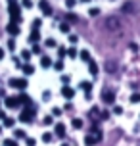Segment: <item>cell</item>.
Segmentation results:
<instances>
[{
	"mask_svg": "<svg viewBox=\"0 0 140 146\" xmlns=\"http://www.w3.org/2000/svg\"><path fill=\"white\" fill-rule=\"evenodd\" d=\"M4 127H8V129L14 127V119L12 117H4Z\"/></svg>",
	"mask_w": 140,
	"mask_h": 146,
	"instance_id": "cell-23",
	"label": "cell"
},
{
	"mask_svg": "<svg viewBox=\"0 0 140 146\" xmlns=\"http://www.w3.org/2000/svg\"><path fill=\"white\" fill-rule=\"evenodd\" d=\"M8 12H10V21L19 23L21 21V8L17 0H8Z\"/></svg>",
	"mask_w": 140,
	"mask_h": 146,
	"instance_id": "cell-1",
	"label": "cell"
},
{
	"mask_svg": "<svg viewBox=\"0 0 140 146\" xmlns=\"http://www.w3.org/2000/svg\"><path fill=\"white\" fill-rule=\"evenodd\" d=\"M40 25H42V21H40V19H35V21H33V29H38Z\"/></svg>",
	"mask_w": 140,
	"mask_h": 146,
	"instance_id": "cell-38",
	"label": "cell"
},
{
	"mask_svg": "<svg viewBox=\"0 0 140 146\" xmlns=\"http://www.w3.org/2000/svg\"><path fill=\"white\" fill-rule=\"evenodd\" d=\"M65 54H67V50L63 48V46H59V48H58V56H59V58H63Z\"/></svg>",
	"mask_w": 140,
	"mask_h": 146,
	"instance_id": "cell-32",
	"label": "cell"
},
{
	"mask_svg": "<svg viewBox=\"0 0 140 146\" xmlns=\"http://www.w3.org/2000/svg\"><path fill=\"white\" fill-rule=\"evenodd\" d=\"M17 102H19V106H31V98H29V94H25V92H19V96H17Z\"/></svg>",
	"mask_w": 140,
	"mask_h": 146,
	"instance_id": "cell-9",
	"label": "cell"
},
{
	"mask_svg": "<svg viewBox=\"0 0 140 146\" xmlns=\"http://www.w3.org/2000/svg\"><path fill=\"white\" fill-rule=\"evenodd\" d=\"M40 66L44 67V69H48V67H52V60L48 58V56H42V58H40Z\"/></svg>",
	"mask_w": 140,
	"mask_h": 146,
	"instance_id": "cell-13",
	"label": "cell"
},
{
	"mask_svg": "<svg viewBox=\"0 0 140 146\" xmlns=\"http://www.w3.org/2000/svg\"><path fill=\"white\" fill-rule=\"evenodd\" d=\"M27 85H29V83H27V79H25V77H21V79H12V81H10V87L19 88V90H25V88H27Z\"/></svg>",
	"mask_w": 140,
	"mask_h": 146,
	"instance_id": "cell-3",
	"label": "cell"
},
{
	"mask_svg": "<svg viewBox=\"0 0 140 146\" xmlns=\"http://www.w3.org/2000/svg\"><path fill=\"white\" fill-rule=\"evenodd\" d=\"M61 96H63V98H67V100H71V98L75 96V90L69 87V85H63V88H61Z\"/></svg>",
	"mask_w": 140,
	"mask_h": 146,
	"instance_id": "cell-7",
	"label": "cell"
},
{
	"mask_svg": "<svg viewBox=\"0 0 140 146\" xmlns=\"http://www.w3.org/2000/svg\"><path fill=\"white\" fill-rule=\"evenodd\" d=\"M8 50H15V42H14V38H12V40H8Z\"/></svg>",
	"mask_w": 140,
	"mask_h": 146,
	"instance_id": "cell-37",
	"label": "cell"
},
{
	"mask_svg": "<svg viewBox=\"0 0 140 146\" xmlns=\"http://www.w3.org/2000/svg\"><path fill=\"white\" fill-rule=\"evenodd\" d=\"M113 113H115V115H121V113H123V108H121V106H113Z\"/></svg>",
	"mask_w": 140,
	"mask_h": 146,
	"instance_id": "cell-31",
	"label": "cell"
},
{
	"mask_svg": "<svg viewBox=\"0 0 140 146\" xmlns=\"http://www.w3.org/2000/svg\"><path fill=\"white\" fill-rule=\"evenodd\" d=\"M52 66H54V69H56V71H63V62H61V60H59V62H56V64H52Z\"/></svg>",
	"mask_w": 140,
	"mask_h": 146,
	"instance_id": "cell-22",
	"label": "cell"
},
{
	"mask_svg": "<svg viewBox=\"0 0 140 146\" xmlns=\"http://www.w3.org/2000/svg\"><path fill=\"white\" fill-rule=\"evenodd\" d=\"M42 123H44V125H52V123H54V117H52V115H46Z\"/></svg>",
	"mask_w": 140,
	"mask_h": 146,
	"instance_id": "cell-30",
	"label": "cell"
},
{
	"mask_svg": "<svg viewBox=\"0 0 140 146\" xmlns=\"http://www.w3.org/2000/svg\"><path fill=\"white\" fill-rule=\"evenodd\" d=\"M61 83L63 85H69V75H61Z\"/></svg>",
	"mask_w": 140,
	"mask_h": 146,
	"instance_id": "cell-40",
	"label": "cell"
},
{
	"mask_svg": "<svg viewBox=\"0 0 140 146\" xmlns=\"http://www.w3.org/2000/svg\"><path fill=\"white\" fill-rule=\"evenodd\" d=\"M40 52H42V48H40V46H38V44L35 42V46H33V50H31V54H40Z\"/></svg>",
	"mask_w": 140,
	"mask_h": 146,
	"instance_id": "cell-29",
	"label": "cell"
},
{
	"mask_svg": "<svg viewBox=\"0 0 140 146\" xmlns=\"http://www.w3.org/2000/svg\"><path fill=\"white\" fill-rule=\"evenodd\" d=\"M98 142H100V140L96 139L94 135H88V137H85V144H87V146H96Z\"/></svg>",
	"mask_w": 140,
	"mask_h": 146,
	"instance_id": "cell-11",
	"label": "cell"
},
{
	"mask_svg": "<svg viewBox=\"0 0 140 146\" xmlns=\"http://www.w3.org/2000/svg\"><path fill=\"white\" fill-rule=\"evenodd\" d=\"M71 125H73L75 129H83V119H79V117H75L73 121H71Z\"/></svg>",
	"mask_w": 140,
	"mask_h": 146,
	"instance_id": "cell-19",
	"label": "cell"
},
{
	"mask_svg": "<svg viewBox=\"0 0 140 146\" xmlns=\"http://www.w3.org/2000/svg\"><path fill=\"white\" fill-rule=\"evenodd\" d=\"M52 115H61V110H59V108H54V110H52Z\"/></svg>",
	"mask_w": 140,
	"mask_h": 146,
	"instance_id": "cell-41",
	"label": "cell"
},
{
	"mask_svg": "<svg viewBox=\"0 0 140 146\" xmlns=\"http://www.w3.org/2000/svg\"><path fill=\"white\" fill-rule=\"evenodd\" d=\"M81 2H90V0H81Z\"/></svg>",
	"mask_w": 140,
	"mask_h": 146,
	"instance_id": "cell-45",
	"label": "cell"
},
{
	"mask_svg": "<svg viewBox=\"0 0 140 146\" xmlns=\"http://www.w3.org/2000/svg\"><path fill=\"white\" fill-rule=\"evenodd\" d=\"M88 71H90V75H98V71H100L98 66H96V62H92V60L88 62Z\"/></svg>",
	"mask_w": 140,
	"mask_h": 146,
	"instance_id": "cell-14",
	"label": "cell"
},
{
	"mask_svg": "<svg viewBox=\"0 0 140 146\" xmlns=\"http://www.w3.org/2000/svg\"><path fill=\"white\" fill-rule=\"evenodd\" d=\"M21 69H23V73H25V75H33V73H35V67L31 66V64H25V66H21Z\"/></svg>",
	"mask_w": 140,
	"mask_h": 146,
	"instance_id": "cell-16",
	"label": "cell"
},
{
	"mask_svg": "<svg viewBox=\"0 0 140 146\" xmlns=\"http://www.w3.org/2000/svg\"><path fill=\"white\" fill-rule=\"evenodd\" d=\"M4 104H6V108H10V110L19 108V102H17V96H6V98H4Z\"/></svg>",
	"mask_w": 140,
	"mask_h": 146,
	"instance_id": "cell-4",
	"label": "cell"
},
{
	"mask_svg": "<svg viewBox=\"0 0 140 146\" xmlns=\"http://www.w3.org/2000/svg\"><path fill=\"white\" fill-rule=\"evenodd\" d=\"M102 100H104L106 104H110V106H111V104L115 102V94H113L111 90H104V94H102Z\"/></svg>",
	"mask_w": 140,
	"mask_h": 146,
	"instance_id": "cell-8",
	"label": "cell"
},
{
	"mask_svg": "<svg viewBox=\"0 0 140 146\" xmlns=\"http://www.w3.org/2000/svg\"><path fill=\"white\" fill-rule=\"evenodd\" d=\"M59 146H69V144H67V142H61V144H59Z\"/></svg>",
	"mask_w": 140,
	"mask_h": 146,
	"instance_id": "cell-44",
	"label": "cell"
},
{
	"mask_svg": "<svg viewBox=\"0 0 140 146\" xmlns=\"http://www.w3.org/2000/svg\"><path fill=\"white\" fill-rule=\"evenodd\" d=\"M52 139H54V135H52V133H44V135H42V142H46V144L52 142Z\"/></svg>",
	"mask_w": 140,
	"mask_h": 146,
	"instance_id": "cell-20",
	"label": "cell"
},
{
	"mask_svg": "<svg viewBox=\"0 0 140 146\" xmlns=\"http://www.w3.org/2000/svg\"><path fill=\"white\" fill-rule=\"evenodd\" d=\"M46 46H48V48H56V46H58V42H56V40H54V38H46Z\"/></svg>",
	"mask_w": 140,
	"mask_h": 146,
	"instance_id": "cell-21",
	"label": "cell"
},
{
	"mask_svg": "<svg viewBox=\"0 0 140 146\" xmlns=\"http://www.w3.org/2000/svg\"><path fill=\"white\" fill-rule=\"evenodd\" d=\"M6 31H8L12 36H17V35H19V23H12V21H10V23L6 25Z\"/></svg>",
	"mask_w": 140,
	"mask_h": 146,
	"instance_id": "cell-6",
	"label": "cell"
},
{
	"mask_svg": "<svg viewBox=\"0 0 140 146\" xmlns=\"http://www.w3.org/2000/svg\"><path fill=\"white\" fill-rule=\"evenodd\" d=\"M79 58H81L83 62H87V64H88V62H90V52H88V50H81Z\"/></svg>",
	"mask_w": 140,
	"mask_h": 146,
	"instance_id": "cell-17",
	"label": "cell"
},
{
	"mask_svg": "<svg viewBox=\"0 0 140 146\" xmlns=\"http://www.w3.org/2000/svg\"><path fill=\"white\" fill-rule=\"evenodd\" d=\"M59 31H61V33H69V23H61V25H59Z\"/></svg>",
	"mask_w": 140,
	"mask_h": 146,
	"instance_id": "cell-27",
	"label": "cell"
},
{
	"mask_svg": "<svg viewBox=\"0 0 140 146\" xmlns=\"http://www.w3.org/2000/svg\"><path fill=\"white\" fill-rule=\"evenodd\" d=\"M56 137H59V139L65 137V125L63 123H56Z\"/></svg>",
	"mask_w": 140,
	"mask_h": 146,
	"instance_id": "cell-10",
	"label": "cell"
},
{
	"mask_svg": "<svg viewBox=\"0 0 140 146\" xmlns=\"http://www.w3.org/2000/svg\"><path fill=\"white\" fill-rule=\"evenodd\" d=\"M29 40H31V42H38V40H40V33H38V29H33Z\"/></svg>",
	"mask_w": 140,
	"mask_h": 146,
	"instance_id": "cell-15",
	"label": "cell"
},
{
	"mask_svg": "<svg viewBox=\"0 0 140 146\" xmlns=\"http://www.w3.org/2000/svg\"><path fill=\"white\" fill-rule=\"evenodd\" d=\"M35 115H37V108L31 104V106H25V108L21 110V113H19V121H23V123H31L33 119H35Z\"/></svg>",
	"mask_w": 140,
	"mask_h": 146,
	"instance_id": "cell-2",
	"label": "cell"
},
{
	"mask_svg": "<svg viewBox=\"0 0 140 146\" xmlns=\"http://www.w3.org/2000/svg\"><path fill=\"white\" fill-rule=\"evenodd\" d=\"M21 58L25 60V62H27V60L31 58V52H29V50H23V52H21Z\"/></svg>",
	"mask_w": 140,
	"mask_h": 146,
	"instance_id": "cell-34",
	"label": "cell"
},
{
	"mask_svg": "<svg viewBox=\"0 0 140 146\" xmlns=\"http://www.w3.org/2000/svg\"><path fill=\"white\" fill-rule=\"evenodd\" d=\"M14 137H15V139H27V133L23 131V129H15V131H14Z\"/></svg>",
	"mask_w": 140,
	"mask_h": 146,
	"instance_id": "cell-18",
	"label": "cell"
},
{
	"mask_svg": "<svg viewBox=\"0 0 140 146\" xmlns=\"http://www.w3.org/2000/svg\"><path fill=\"white\" fill-rule=\"evenodd\" d=\"M4 56H6V50H4V48H2V46H0V62H2V60H4Z\"/></svg>",
	"mask_w": 140,
	"mask_h": 146,
	"instance_id": "cell-42",
	"label": "cell"
},
{
	"mask_svg": "<svg viewBox=\"0 0 140 146\" xmlns=\"http://www.w3.org/2000/svg\"><path fill=\"white\" fill-rule=\"evenodd\" d=\"M25 142H27V146H35V144H37V140H35V139H29V137L25 139Z\"/></svg>",
	"mask_w": 140,
	"mask_h": 146,
	"instance_id": "cell-36",
	"label": "cell"
},
{
	"mask_svg": "<svg viewBox=\"0 0 140 146\" xmlns=\"http://www.w3.org/2000/svg\"><path fill=\"white\" fill-rule=\"evenodd\" d=\"M67 56H69V58H77L79 54H77V50H75V48H67Z\"/></svg>",
	"mask_w": 140,
	"mask_h": 146,
	"instance_id": "cell-26",
	"label": "cell"
},
{
	"mask_svg": "<svg viewBox=\"0 0 140 146\" xmlns=\"http://www.w3.org/2000/svg\"><path fill=\"white\" fill-rule=\"evenodd\" d=\"M75 4H77V0H65V6L67 8H75Z\"/></svg>",
	"mask_w": 140,
	"mask_h": 146,
	"instance_id": "cell-35",
	"label": "cell"
},
{
	"mask_svg": "<svg viewBox=\"0 0 140 146\" xmlns=\"http://www.w3.org/2000/svg\"><path fill=\"white\" fill-rule=\"evenodd\" d=\"M77 40H79V36H77V35H69V42H71V44H75Z\"/></svg>",
	"mask_w": 140,
	"mask_h": 146,
	"instance_id": "cell-39",
	"label": "cell"
},
{
	"mask_svg": "<svg viewBox=\"0 0 140 146\" xmlns=\"http://www.w3.org/2000/svg\"><path fill=\"white\" fill-rule=\"evenodd\" d=\"M131 102H133V104H138L140 102V92H134V94L131 96Z\"/></svg>",
	"mask_w": 140,
	"mask_h": 146,
	"instance_id": "cell-25",
	"label": "cell"
},
{
	"mask_svg": "<svg viewBox=\"0 0 140 146\" xmlns=\"http://www.w3.org/2000/svg\"><path fill=\"white\" fill-rule=\"evenodd\" d=\"M23 8H33V0H21Z\"/></svg>",
	"mask_w": 140,
	"mask_h": 146,
	"instance_id": "cell-33",
	"label": "cell"
},
{
	"mask_svg": "<svg viewBox=\"0 0 140 146\" xmlns=\"http://www.w3.org/2000/svg\"><path fill=\"white\" fill-rule=\"evenodd\" d=\"M88 15H90V17H96V15H100V10H98V8H90Z\"/></svg>",
	"mask_w": 140,
	"mask_h": 146,
	"instance_id": "cell-24",
	"label": "cell"
},
{
	"mask_svg": "<svg viewBox=\"0 0 140 146\" xmlns=\"http://www.w3.org/2000/svg\"><path fill=\"white\" fill-rule=\"evenodd\" d=\"M79 87H81L83 90H85V92L88 94L90 90H92V83H90V81H81V85H79Z\"/></svg>",
	"mask_w": 140,
	"mask_h": 146,
	"instance_id": "cell-12",
	"label": "cell"
},
{
	"mask_svg": "<svg viewBox=\"0 0 140 146\" xmlns=\"http://www.w3.org/2000/svg\"><path fill=\"white\" fill-rule=\"evenodd\" d=\"M38 8H40V12L44 15H52V6L48 4V0H40L38 2Z\"/></svg>",
	"mask_w": 140,
	"mask_h": 146,
	"instance_id": "cell-5",
	"label": "cell"
},
{
	"mask_svg": "<svg viewBox=\"0 0 140 146\" xmlns=\"http://www.w3.org/2000/svg\"><path fill=\"white\" fill-rule=\"evenodd\" d=\"M4 117H6V113H4V111L0 110V119H4Z\"/></svg>",
	"mask_w": 140,
	"mask_h": 146,
	"instance_id": "cell-43",
	"label": "cell"
},
{
	"mask_svg": "<svg viewBox=\"0 0 140 146\" xmlns=\"http://www.w3.org/2000/svg\"><path fill=\"white\" fill-rule=\"evenodd\" d=\"M4 146H17V142H15L14 139H6L4 140Z\"/></svg>",
	"mask_w": 140,
	"mask_h": 146,
	"instance_id": "cell-28",
	"label": "cell"
}]
</instances>
